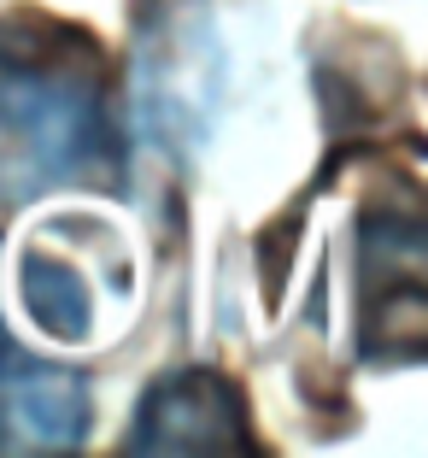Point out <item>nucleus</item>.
Here are the masks:
<instances>
[{
    "label": "nucleus",
    "instance_id": "nucleus-6",
    "mask_svg": "<svg viewBox=\"0 0 428 458\" xmlns=\"http://www.w3.org/2000/svg\"><path fill=\"white\" fill-rule=\"evenodd\" d=\"M18 288H24L29 318H36L54 341H82V335H88L94 294H88V283H82L77 265H65V259L29 247V253L18 259Z\"/></svg>",
    "mask_w": 428,
    "mask_h": 458
},
{
    "label": "nucleus",
    "instance_id": "nucleus-5",
    "mask_svg": "<svg viewBox=\"0 0 428 458\" xmlns=\"http://www.w3.org/2000/svg\"><path fill=\"white\" fill-rule=\"evenodd\" d=\"M88 423L94 400L82 370H41L29 359L0 370V453H77Z\"/></svg>",
    "mask_w": 428,
    "mask_h": 458
},
{
    "label": "nucleus",
    "instance_id": "nucleus-2",
    "mask_svg": "<svg viewBox=\"0 0 428 458\" xmlns=\"http://www.w3.org/2000/svg\"><path fill=\"white\" fill-rule=\"evenodd\" d=\"M223 100L212 0H135V123L171 165L200 153Z\"/></svg>",
    "mask_w": 428,
    "mask_h": 458
},
{
    "label": "nucleus",
    "instance_id": "nucleus-1",
    "mask_svg": "<svg viewBox=\"0 0 428 458\" xmlns=\"http://www.w3.org/2000/svg\"><path fill=\"white\" fill-rule=\"evenodd\" d=\"M118 182L123 141L100 36L36 6L0 13V200Z\"/></svg>",
    "mask_w": 428,
    "mask_h": 458
},
{
    "label": "nucleus",
    "instance_id": "nucleus-4",
    "mask_svg": "<svg viewBox=\"0 0 428 458\" xmlns=\"http://www.w3.org/2000/svg\"><path fill=\"white\" fill-rule=\"evenodd\" d=\"M123 453H258L247 394L223 370H171L135 400Z\"/></svg>",
    "mask_w": 428,
    "mask_h": 458
},
{
    "label": "nucleus",
    "instance_id": "nucleus-7",
    "mask_svg": "<svg viewBox=\"0 0 428 458\" xmlns=\"http://www.w3.org/2000/svg\"><path fill=\"white\" fill-rule=\"evenodd\" d=\"M18 359H24V352H18V347H13V341H6V329H0V370H13V364H18Z\"/></svg>",
    "mask_w": 428,
    "mask_h": 458
},
{
    "label": "nucleus",
    "instance_id": "nucleus-3",
    "mask_svg": "<svg viewBox=\"0 0 428 458\" xmlns=\"http://www.w3.org/2000/svg\"><path fill=\"white\" fill-rule=\"evenodd\" d=\"M423 206L416 182L375 194L358 217V352L370 364L423 359Z\"/></svg>",
    "mask_w": 428,
    "mask_h": 458
}]
</instances>
